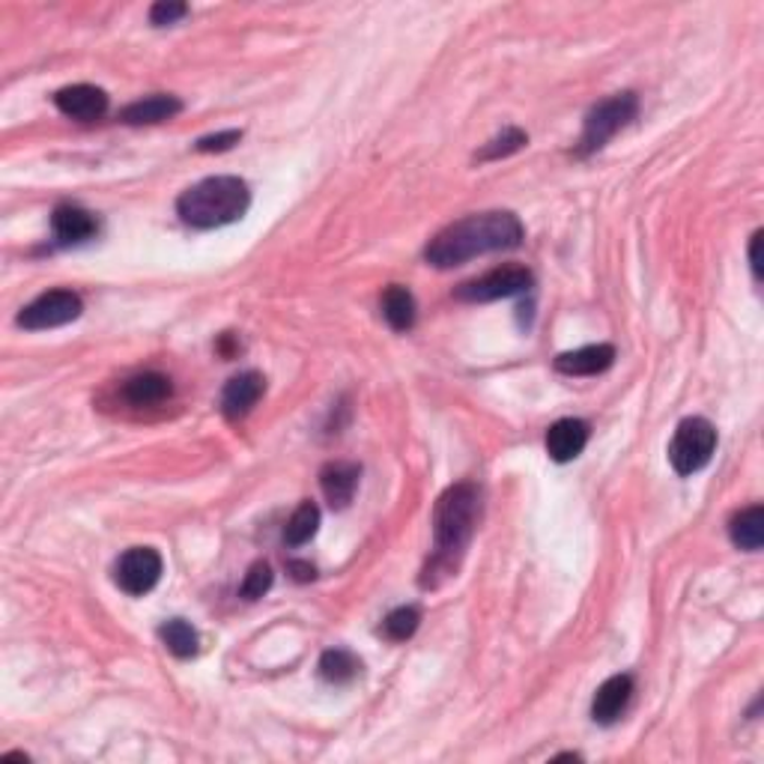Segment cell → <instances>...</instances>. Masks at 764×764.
Instances as JSON below:
<instances>
[{"mask_svg":"<svg viewBox=\"0 0 764 764\" xmlns=\"http://www.w3.org/2000/svg\"><path fill=\"white\" fill-rule=\"evenodd\" d=\"M526 237L523 222L514 213H481L454 222L445 230H439L425 248V260L437 270L461 266L466 260L481 258L490 251H508L517 248Z\"/></svg>","mask_w":764,"mask_h":764,"instance_id":"1","label":"cell"},{"mask_svg":"<svg viewBox=\"0 0 764 764\" xmlns=\"http://www.w3.org/2000/svg\"><path fill=\"white\" fill-rule=\"evenodd\" d=\"M481 517V490L473 481H461L439 496L433 511V559L421 576V585H437V576H449L457 559L469 547Z\"/></svg>","mask_w":764,"mask_h":764,"instance_id":"2","label":"cell"},{"mask_svg":"<svg viewBox=\"0 0 764 764\" xmlns=\"http://www.w3.org/2000/svg\"><path fill=\"white\" fill-rule=\"evenodd\" d=\"M251 206V191L239 177H206L186 189L177 201V213L186 225L213 230L239 222Z\"/></svg>","mask_w":764,"mask_h":764,"instance_id":"3","label":"cell"},{"mask_svg":"<svg viewBox=\"0 0 764 764\" xmlns=\"http://www.w3.org/2000/svg\"><path fill=\"white\" fill-rule=\"evenodd\" d=\"M636 111H640V99H636V93L630 91L616 93V96H609L600 105H595L588 111V117H585L583 135L576 141V153L580 156H592L597 150H604L636 117Z\"/></svg>","mask_w":764,"mask_h":764,"instance_id":"4","label":"cell"},{"mask_svg":"<svg viewBox=\"0 0 764 764\" xmlns=\"http://www.w3.org/2000/svg\"><path fill=\"white\" fill-rule=\"evenodd\" d=\"M717 451V430L708 418H684L669 442V463L678 475H693L705 469Z\"/></svg>","mask_w":764,"mask_h":764,"instance_id":"5","label":"cell"},{"mask_svg":"<svg viewBox=\"0 0 764 764\" xmlns=\"http://www.w3.org/2000/svg\"><path fill=\"white\" fill-rule=\"evenodd\" d=\"M535 284V275L526 266H499V270H490L481 278H473L457 287V299L461 302H496V299H508V296H520V293L532 290Z\"/></svg>","mask_w":764,"mask_h":764,"instance_id":"6","label":"cell"},{"mask_svg":"<svg viewBox=\"0 0 764 764\" xmlns=\"http://www.w3.org/2000/svg\"><path fill=\"white\" fill-rule=\"evenodd\" d=\"M84 311L79 293L72 290H48L31 305H24L19 314V326L27 332H46V329L67 326L72 320H79Z\"/></svg>","mask_w":764,"mask_h":764,"instance_id":"7","label":"cell"},{"mask_svg":"<svg viewBox=\"0 0 764 764\" xmlns=\"http://www.w3.org/2000/svg\"><path fill=\"white\" fill-rule=\"evenodd\" d=\"M162 580V556L153 547H132L120 556L114 568V583L123 588L126 595L144 597Z\"/></svg>","mask_w":764,"mask_h":764,"instance_id":"8","label":"cell"},{"mask_svg":"<svg viewBox=\"0 0 764 764\" xmlns=\"http://www.w3.org/2000/svg\"><path fill=\"white\" fill-rule=\"evenodd\" d=\"M55 105L72 120H99L108 111V93L93 84H72L55 93Z\"/></svg>","mask_w":764,"mask_h":764,"instance_id":"9","label":"cell"},{"mask_svg":"<svg viewBox=\"0 0 764 764\" xmlns=\"http://www.w3.org/2000/svg\"><path fill=\"white\" fill-rule=\"evenodd\" d=\"M630 699H633V678L630 675H612L597 687L595 702H592V719L600 723V726L619 723L621 714L628 711Z\"/></svg>","mask_w":764,"mask_h":764,"instance_id":"10","label":"cell"},{"mask_svg":"<svg viewBox=\"0 0 764 764\" xmlns=\"http://www.w3.org/2000/svg\"><path fill=\"white\" fill-rule=\"evenodd\" d=\"M263 392H266V380H263V373L258 371L239 373V377H234V380L227 382L225 392H222V413H225L230 421H239V418H246L248 413L258 406Z\"/></svg>","mask_w":764,"mask_h":764,"instance_id":"11","label":"cell"},{"mask_svg":"<svg viewBox=\"0 0 764 764\" xmlns=\"http://www.w3.org/2000/svg\"><path fill=\"white\" fill-rule=\"evenodd\" d=\"M588 437H592V430L583 418H562L547 430V454L556 463L576 461L588 445Z\"/></svg>","mask_w":764,"mask_h":764,"instance_id":"12","label":"cell"},{"mask_svg":"<svg viewBox=\"0 0 764 764\" xmlns=\"http://www.w3.org/2000/svg\"><path fill=\"white\" fill-rule=\"evenodd\" d=\"M51 230H55V239L60 246H81V242H87V239L99 234V222L84 206L63 203L51 215Z\"/></svg>","mask_w":764,"mask_h":764,"instance_id":"13","label":"cell"},{"mask_svg":"<svg viewBox=\"0 0 764 764\" xmlns=\"http://www.w3.org/2000/svg\"><path fill=\"white\" fill-rule=\"evenodd\" d=\"M616 361V347L609 344H588V347L571 349L556 359V371L564 377H597L612 368Z\"/></svg>","mask_w":764,"mask_h":764,"instance_id":"14","label":"cell"},{"mask_svg":"<svg viewBox=\"0 0 764 764\" xmlns=\"http://www.w3.org/2000/svg\"><path fill=\"white\" fill-rule=\"evenodd\" d=\"M361 469L359 463L349 461H335L329 463L326 469L320 473V484H323V493H326L329 505L332 508H347L353 502V496L359 490Z\"/></svg>","mask_w":764,"mask_h":764,"instance_id":"15","label":"cell"},{"mask_svg":"<svg viewBox=\"0 0 764 764\" xmlns=\"http://www.w3.org/2000/svg\"><path fill=\"white\" fill-rule=\"evenodd\" d=\"M182 111V102L177 96H165V93H156V96H146V99H138L132 105H126L120 111V120L129 126H150V123H165L170 117H177Z\"/></svg>","mask_w":764,"mask_h":764,"instance_id":"16","label":"cell"},{"mask_svg":"<svg viewBox=\"0 0 764 764\" xmlns=\"http://www.w3.org/2000/svg\"><path fill=\"white\" fill-rule=\"evenodd\" d=\"M382 317L385 323L394 329V332H409L416 326L418 320V305L416 296L401 287V284H392L389 290L382 293Z\"/></svg>","mask_w":764,"mask_h":764,"instance_id":"17","label":"cell"},{"mask_svg":"<svg viewBox=\"0 0 764 764\" xmlns=\"http://www.w3.org/2000/svg\"><path fill=\"white\" fill-rule=\"evenodd\" d=\"M123 397L132 406H156L170 397V380L165 373H138L123 385Z\"/></svg>","mask_w":764,"mask_h":764,"instance_id":"18","label":"cell"},{"mask_svg":"<svg viewBox=\"0 0 764 764\" xmlns=\"http://www.w3.org/2000/svg\"><path fill=\"white\" fill-rule=\"evenodd\" d=\"M729 535H731V544H735L738 550H747V552L762 550L764 508L753 505V508H747V511H741V514H735V520H731V526H729Z\"/></svg>","mask_w":764,"mask_h":764,"instance_id":"19","label":"cell"},{"mask_svg":"<svg viewBox=\"0 0 764 764\" xmlns=\"http://www.w3.org/2000/svg\"><path fill=\"white\" fill-rule=\"evenodd\" d=\"M158 636H162V642L168 645V652L174 654V657H194L198 654V645H201V636H198V630L191 628L186 619H170L162 624V630H158Z\"/></svg>","mask_w":764,"mask_h":764,"instance_id":"20","label":"cell"},{"mask_svg":"<svg viewBox=\"0 0 764 764\" xmlns=\"http://www.w3.org/2000/svg\"><path fill=\"white\" fill-rule=\"evenodd\" d=\"M317 526H320V508L314 502H302L284 526V544L287 547H302V544L314 538Z\"/></svg>","mask_w":764,"mask_h":764,"instance_id":"21","label":"cell"},{"mask_svg":"<svg viewBox=\"0 0 764 764\" xmlns=\"http://www.w3.org/2000/svg\"><path fill=\"white\" fill-rule=\"evenodd\" d=\"M359 669L361 664L356 660V654L344 652V648H332L320 657V675L329 684H349L359 675Z\"/></svg>","mask_w":764,"mask_h":764,"instance_id":"22","label":"cell"},{"mask_svg":"<svg viewBox=\"0 0 764 764\" xmlns=\"http://www.w3.org/2000/svg\"><path fill=\"white\" fill-rule=\"evenodd\" d=\"M418 624H421V612H418V607H397L394 612L385 616L380 633L389 642H406L413 633H416Z\"/></svg>","mask_w":764,"mask_h":764,"instance_id":"23","label":"cell"},{"mask_svg":"<svg viewBox=\"0 0 764 764\" xmlns=\"http://www.w3.org/2000/svg\"><path fill=\"white\" fill-rule=\"evenodd\" d=\"M526 144H528L526 132L517 129V126H511V129H505L502 135H496L490 144H484L481 153H475V158H478V162H499V158H508V156H514V153H520Z\"/></svg>","mask_w":764,"mask_h":764,"instance_id":"24","label":"cell"},{"mask_svg":"<svg viewBox=\"0 0 764 764\" xmlns=\"http://www.w3.org/2000/svg\"><path fill=\"white\" fill-rule=\"evenodd\" d=\"M272 588V568L266 562L251 564L246 573V580L239 585V595L246 600H260Z\"/></svg>","mask_w":764,"mask_h":764,"instance_id":"25","label":"cell"},{"mask_svg":"<svg viewBox=\"0 0 764 764\" xmlns=\"http://www.w3.org/2000/svg\"><path fill=\"white\" fill-rule=\"evenodd\" d=\"M186 15H189V7H186V3H177V0H158V3H153V10H150V22L156 24V27H165V24L180 22V19H186Z\"/></svg>","mask_w":764,"mask_h":764,"instance_id":"26","label":"cell"},{"mask_svg":"<svg viewBox=\"0 0 764 764\" xmlns=\"http://www.w3.org/2000/svg\"><path fill=\"white\" fill-rule=\"evenodd\" d=\"M242 141V132L239 129H227V132H218V135H206L198 141V153H225L230 146H237Z\"/></svg>","mask_w":764,"mask_h":764,"instance_id":"27","label":"cell"},{"mask_svg":"<svg viewBox=\"0 0 764 764\" xmlns=\"http://www.w3.org/2000/svg\"><path fill=\"white\" fill-rule=\"evenodd\" d=\"M759 248H762V230H755L753 246H750V266H753L755 282H762V254H759Z\"/></svg>","mask_w":764,"mask_h":764,"instance_id":"28","label":"cell"},{"mask_svg":"<svg viewBox=\"0 0 764 764\" xmlns=\"http://www.w3.org/2000/svg\"><path fill=\"white\" fill-rule=\"evenodd\" d=\"M290 571H293V576L299 580V583H308V580H314V564L290 562Z\"/></svg>","mask_w":764,"mask_h":764,"instance_id":"29","label":"cell"}]
</instances>
